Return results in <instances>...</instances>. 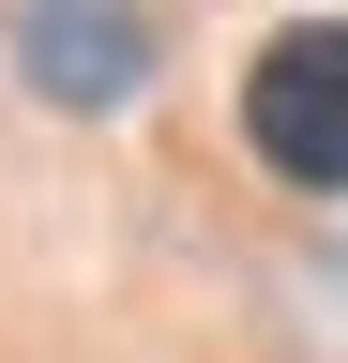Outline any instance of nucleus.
<instances>
[{"instance_id": "f257e3e1", "label": "nucleus", "mask_w": 348, "mask_h": 363, "mask_svg": "<svg viewBox=\"0 0 348 363\" xmlns=\"http://www.w3.org/2000/svg\"><path fill=\"white\" fill-rule=\"evenodd\" d=\"M242 152L273 182H318V197L348 182V30L333 16H303L242 61Z\"/></svg>"}, {"instance_id": "f03ea898", "label": "nucleus", "mask_w": 348, "mask_h": 363, "mask_svg": "<svg viewBox=\"0 0 348 363\" xmlns=\"http://www.w3.org/2000/svg\"><path fill=\"white\" fill-rule=\"evenodd\" d=\"M16 61L46 106H121L152 76V30H137V0H16Z\"/></svg>"}]
</instances>
